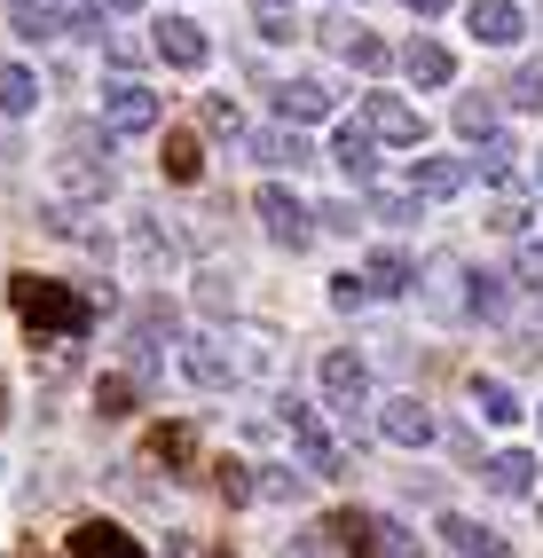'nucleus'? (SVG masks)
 <instances>
[{"mask_svg": "<svg viewBox=\"0 0 543 558\" xmlns=\"http://www.w3.org/2000/svg\"><path fill=\"white\" fill-rule=\"evenodd\" d=\"M9 300H16V315L40 330V339H87L95 330V300L71 291V283H56V276H9Z\"/></svg>", "mask_w": 543, "mask_h": 558, "instance_id": "f257e3e1", "label": "nucleus"}, {"mask_svg": "<svg viewBox=\"0 0 543 558\" xmlns=\"http://www.w3.org/2000/svg\"><path fill=\"white\" fill-rule=\"evenodd\" d=\"M323 535H331L347 558H425V543L402 527V519H386V511H339Z\"/></svg>", "mask_w": 543, "mask_h": 558, "instance_id": "f03ea898", "label": "nucleus"}, {"mask_svg": "<svg viewBox=\"0 0 543 558\" xmlns=\"http://www.w3.org/2000/svg\"><path fill=\"white\" fill-rule=\"evenodd\" d=\"M276 417H283V433H292V449L307 457V472H315V480H339V472H347V449H339L331 433H323V417H315V401H300V393H283V401H276Z\"/></svg>", "mask_w": 543, "mask_h": 558, "instance_id": "7ed1b4c3", "label": "nucleus"}, {"mask_svg": "<svg viewBox=\"0 0 543 558\" xmlns=\"http://www.w3.org/2000/svg\"><path fill=\"white\" fill-rule=\"evenodd\" d=\"M158 126H166V102L142 80H111V87H102V134H158Z\"/></svg>", "mask_w": 543, "mask_h": 558, "instance_id": "20e7f679", "label": "nucleus"}, {"mask_svg": "<svg viewBox=\"0 0 543 558\" xmlns=\"http://www.w3.org/2000/svg\"><path fill=\"white\" fill-rule=\"evenodd\" d=\"M323 409H331L339 425H362V409H371V369L354 354H323Z\"/></svg>", "mask_w": 543, "mask_h": 558, "instance_id": "39448f33", "label": "nucleus"}, {"mask_svg": "<svg viewBox=\"0 0 543 558\" xmlns=\"http://www.w3.org/2000/svg\"><path fill=\"white\" fill-rule=\"evenodd\" d=\"M252 213H261V229H268L276 244H292V252H300V244L315 236V220H307V205H300L292 190H283V181H268V190L252 197Z\"/></svg>", "mask_w": 543, "mask_h": 558, "instance_id": "423d86ee", "label": "nucleus"}, {"mask_svg": "<svg viewBox=\"0 0 543 558\" xmlns=\"http://www.w3.org/2000/svg\"><path fill=\"white\" fill-rule=\"evenodd\" d=\"M150 56H166L173 71H205V63H213V40H205V24H197V16H158Z\"/></svg>", "mask_w": 543, "mask_h": 558, "instance_id": "0eeeda50", "label": "nucleus"}, {"mask_svg": "<svg viewBox=\"0 0 543 558\" xmlns=\"http://www.w3.org/2000/svg\"><path fill=\"white\" fill-rule=\"evenodd\" d=\"M362 134H371V142H410V150H418L425 119H418L402 95H362Z\"/></svg>", "mask_w": 543, "mask_h": 558, "instance_id": "6e6552de", "label": "nucleus"}, {"mask_svg": "<svg viewBox=\"0 0 543 558\" xmlns=\"http://www.w3.org/2000/svg\"><path fill=\"white\" fill-rule=\"evenodd\" d=\"M378 433L394 440V449H433V433H442V425H433V409H425L418 393H402V401L378 409Z\"/></svg>", "mask_w": 543, "mask_h": 558, "instance_id": "1a4fd4ad", "label": "nucleus"}, {"mask_svg": "<svg viewBox=\"0 0 543 558\" xmlns=\"http://www.w3.org/2000/svg\"><path fill=\"white\" fill-rule=\"evenodd\" d=\"M464 32H473L481 48H512L528 32V16H520V0H473V9H464Z\"/></svg>", "mask_w": 543, "mask_h": 558, "instance_id": "9d476101", "label": "nucleus"}, {"mask_svg": "<svg viewBox=\"0 0 543 558\" xmlns=\"http://www.w3.org/2000/svg\"><path fill=\"white\" fill-rule=\"evenodd\" d=\"M71 558H150L126 527H111V519H80L71 527Z\"/></svg>", "mask_w": 543, "mask_h": 558, "instance_id": "9b49d317", "label": "nucleus"}, {"mask_svg": "<svg viewBox=\"0 0 543 558\" xmlns=\"http://www.w3.org/2000/svg\"><path fill=\"white\" fill-rule=\"evenodd\" d=\"M276 110H283V126H315V119H331V87H323V80H283L276 87Z\"/></svg>", "mask_w": 543, "mask_h": 558, "instance_id": "f8f14e48", "label": "nucleus"}, {"mask_svg": "<svg viewBox=\"0 0 543 558\" xmlns=\"http://www.w3.org/2000/svg\"><path fill=\"white\" fill-rule=\"evenodd\" d=\"M181 369H190V386H205V393L237 386V362L221 354V339H190V347H181Z\"/></svg>", "mask_w": 543, "mask_h": 558, "instance_id": "ddd939ff", "label": "nucleus"}, {"mask_svg": "<svg viewBox=\"0 0 543 558\" xmlns=\"http://www.w3.org/2000/svg\"><path fill=\"white\" fill-rule=\"evenodd\" d=\"M464 181H473L464 158H410V197H457Z\"/></svg>", "mask_w": 543, "mask_h": 558, "instance_id": "4468645a", "label": "nucleus"}, {"mask_svg": "<svg viewBox=\"0 0 543 558\" xmlns=\"http://www.w3.org/2000/svg\"><path fill=\"white\" fill-rule=\"evenodd\" d=\"M362 291H371V300H402V291H418L410 252H371V268H362Z\"/></svg>", "mask_w": 543, "mask_h": 558, "instance_id": "2eb2a0df", "label": "nucleus"}, {"mask_svg": "<svg viewBox=\"0 0 543 558\" xmlns=\"http://www.w3.org/2000/svg\"><path fill=\"white\" fill-rule=\"evenodd\" d=\"M442 535H449L457 558H512V543H504L496 527H481V519H457V511H449V519H442Z\"/></svg>", "mask_w": 543, "mask_h": 558, "instance_id": "dca6fc26", "label": "nucleus"}, {"mask_svg": "<svg viewBox=\"0 0 543 558\" xmlns=\"http://www.w3.org/2000/svg\"><path fill=\"white\" fill-rule=\"evenodd\" d=\"M402 71H410L418 87H449V80H457V56H449L442 40H410V48H402Z\"/></svg>", "mask_w": 543, "mask_h": 558, "instance_id": "f3484780", "label": "nucleus"}, {"mask_svg": "<svg viewBox=\"0 0 543 558\" xmlns=\"http://www.w3.org/2000/svg\"><path fill=\"white\" fill-rule=\"evenodd\" d=\"M481 480H488L496 496H535V457L528 449H504V457L481 464Z\"/></svg>", "mask_w": 543, "mask_h": 558, "instance_id": "a211bd4d", "label": "nucleus"}, {"mask_svg": "<svg viewBox=\"0 0 543 558\" xmlns=\"http://www.w3.org/2000/svg\"><path fill=\"white\" fill-rule=\"evenodd\" d=\"M56 181H63L71 197H102V190H111V166H95V158L80 150V142H71V150L56 158Z\"/></svg>", "mask_w": 543, "mask_h": 558, "instance_id": "6ab92c4d", "label": "nucleus"}, {"mask_svg": "<svg viewBox=\"0 0 543 558\" xmlns=\"http://www.w3.org/2000/svg\"><path fill=\"white\" fill-rule=\"evenodd\" d=\"M166 181H181V190H190V181H205V150H197V134H181V126H166Z\"/></svg>", "mask_w": 543, "mask_h": 558, "instance_id": "aec40b11", "label": "nucleus"}, {"mask_svg": "<svg viewBox=\"0 0 543 558\" xmlns=\"http://www.w3.org/2000/svg\"><path fill=\"white\" fill-rule=\"evenodd\" d=\"M323 32H331V40L347 48V63L354 71H386L394 56H386V40H378V32H362V24H323Z\"/></svg>", "mask_w": 543, "mask_h": 558, "instance_id": "412c9836", "label": "nucleus"}, {"mask_svg": "<svg viewBox=\"0 0 543 558\" xmlns=\"http://www.w3.org/2000/svg\"><path fill=\"white\" fill-rule=\"evenodd\" d=\"M331 166H347L354 181H371V173H378V142L362 134V126H339V142H331Z\"/></svg>", "mask_w": 543, "mask_h": 558, "instance_id": "4be33fe9", "label": "nucleus"}, {"mask_svg": "<svg viewBox=\"0 0 543 558\" xmlns=\"http://www.w3.org/2000/svg\"><path fill=\"white\" fill-rule=\"evenodd\" d=\"M150 464L190 472V464H197V433H190V425H158V433H150Z\"/></svg>", "mask_w": 543, "mask_h": 558, "instance_id": "5701e85b", "label": "nucleus"}, {"mask_svg": "<svg viewBox=\"0 0 543 558\" xmlns=\"http://www.w3.org/2000/svg\"><path fill=\"white\" fill-rule=\"evenodd\" d=\"M473 409H481L488 425H520V417H528V409H520V393L504 386V378H473Z\"/></svg>", "mask_w": 543, "mask_h": 558, "instance_id": "b1692460", "label": "nucleus"}, {"mask_svg": "<svg viewBox=\"0 0 543 558\" xmlns=\"http://www.w3.org/2000/svg\"><path fill=\"white\" fill-rule=\"evenodd\" d=\"M9 24H16V40H56L63 32L56 0H9Z\"/></svg>", "mask_w": 543, "mask_h": 558, "instance_id": "393cba45", "label": "nucleus"}, {"mask_svg": "<svg viewBox=\"0 0 543 558\" xmlns=\"http://www.w3.org/2000/svg\"><path fill=\"white\" fill-rule=\"evenodd\" d=\"M252 158H268V166H307L315 150H307L292 126H268V134H252Z\"/></svg>", "mask_w": 543, "mask_h": 558, "instance_id": "a878e982", "label": "nucleus"}, {"mask_svg": "<svg viewBox=\"0 0 543 558\" xmlns=\"http://www.w3.org/2000/svg\"><path fill=\"white\" fill-rule=\"evenodd\" d=\"M464 315L496 323V315H504V276H481V268H464Z\"/></svg>", "mask_w": 543, "mask_h": 558, "instance_id": "bb28decb", "label": "nucleus"}, {"mask_svg": "<svg viewBox=\"0 0 543 558\" xmlns=\"http://www.w3.org/2000/svg\"><path fill=\"white\" fill-rule=\"evenodd\" d=\"M252 496H268V504H300L307 496V480L292 464H261V480H252Z\"/></svg>", "mask_w": 543, "mask_h": 558, "instance_id": "cd10ccee", "label": "nucleus"}, {"mask_svg": "<svg viewBox=\"0 0 543 558\" xmlns=\"http://www.w3.org/2000/svg\"><path fill=\"white\" fill-rule=\"evenodd\" d=\"M32 102H40V80L24 63H0V110H32Z\"/></svg>", "mask_w": 543, "mask_h": 558, "instance_id": "c85d7f7f", "label": "nucleus"}, {"mask_svg": "<svg viewBox=\"0 0 543 558\" xmlns=\"http://www.w3.org/2000/svg\"><path fill=\"white\" fill-rule=\"evenodd\" d=\"M512 158H520V142H512V134H504V126H496V134L481 142V173L496 181V190H504V181H512Z\"/></svg>", "mask_w": 543, "mask_h": 558, "instance_id": "c756f323", "label": "nucleus"}, {"mask_svg": "<svg viewBox=\"0 0 543 558\" xmlns=\"http://www.w3.org/2000/svg\"><path fill=\"white\" fill-rule=\"evenodd\" d=\"M457 134H464V142H488V134H496V102H488V95H464V102H457Z\"/></svg>", "mask_w": 543, "mask_h": 558, "instance_id": "7c9ffc66", "label": "nucleus"}, {"mask_svg": "<svg viewBox=\"0 0 543 558\" xmlns=\"http://www.w3.org/2000/svg\"><path fill=\"white\" fill-rule=\"evenodd\" d=\"M252 24H261V40H292V32H300L292 0H252Z\"/></svg>", "mask_w": 543, "mask_h": 558, "instance_id": "2f4dec72", "label": "nucleus"}, {"mask_svg": "<svg viewBox=\"0 0 543 558\" xmlns=\"http://www.w3.org/2000/svg\"><path fill=\"white\" fill-rule=\"evenodd\" d=\"M488 229H496V236H528V197L496 190V205H488Z\"/></svg>", "mask_w": 543, "mask_h": 558, "instance_id": "473e14b6", "label": "nucleus"}, {"mask_svg": "<svg viewBox=\"0 0 543 558\" xmlns=\"http://www.w3.org/2000/svg\"><path fill=\"white\" fill-rule=\"evenodd\" d=\"M95 409L102 417H134V378H95Z\"/></svg>", "mask_w": 543, "mask_h": 558, "instance_id": "72a5a7b5", "label": "nucleus"}, {"mask_svg": "<svg viewBox=\"0 0 543 558\" xmlns=\"http://www.w3.org/2000/svg\"><path fill=\"white\" fill-rule=\"evenodd\" d=\"M504 95H512L520 110H543V56H535V63H520V71H512V87H504Z\"/></svg>", "mask_w": 543, "mask_h": 558, "instance_id": "f704fd0d", "label": "nucleus"}, {"mask_svg": "<svg viewBox=\"0 0 543 558\" xmlns=\"http://www.w3.org/2000/svg\"><path fill=\"white\" fill-rule=\"evenodd\" d=\"M371 220H394V229H402V220H418V197L410 190H378L371 197Z\"/></svg>", "mask_w": 543, "mask_h": 558, "instance_id": "c9c22d12", "label": "nucleus"}, {"mask_svg": "<svg viewBox=\"0 0 543 558\" xmlns=\"http://www.w3.org/2000/svg\"><path fill=\"white\" fill-rule=\"evenodd\" d=\"M213 488L229 504H252V464H213Z\"/></svg>", "mask_w": 543, "mask_h": 558, "instance_id": "e433bc0d", "label": "nucleus"}, {"mask_svg": "<svg viewBox=\"0 0 543 558\" xmlns=\"http://www.w3.org/2000/svg\"><path fill=\"white\" fill-rule=\"evenodd\" d=\"M205 126H213V134H229V142L244 134V119H237V102H229V95H205Z\"/></svg>", "mask_w": 543, "mask_h": 558, "instance_id": "4c0bfd02", "label": "nucleus"}, {"mask_svg": "<svg viewBox=\"0 0 543 558\" xmlns=\"http://www.w3.org/2000/svg\"><path fill=\"white\" fill-rule=\"evenodd\" d=\"M111 63H119V71H142V63H150V40H134V32H111Z\"/></svg>", "mask_w": 543, "mask_h": 558, "instance_id": "58836bf2", "label": "nucleus"}, {"mask_svg": "<svg viewBox=\"0 0 543 558\" xmlns=\"http://www.w3.org/2000/svg\"><path fill=\"white\" fill-rule=\"evenodd\" d=\"M307 220H315V229H331V236H354V205H339V197H331V205H315Z\"/></svg>", "mask_w": 543, "mask_h": 558, "instance_id": "ea45409f", "label": "nucleus"}, {"mask_svg": "<svg viewBox=\"0 0 543 558\" xmlns=\"http://www.w3.org/2000/svg\"><path fill=\"white\" fill-rule=\"evenodd\" d=\"M331 307H339V315L371 307V291H362V276H331Z\"/></svg>", "mask_w": 543, "mask_h": 558, "instance_id": "a19ab883", "label": "nucleus"}, {"mask_svg": "<svg viewBox=\"0 0 543 558\" xmlns=\"http://www.w3.org/2000/svg\"><path fill=\"white\" fill-rule=\"evenodd\" d=\"M166 558H221L205 535H166Z\"/></svg>", "mask_w": 543, "mask_h": 558, "instance_id": "79ce46f5", "label": "nucleus"}, {"mask_svg": "<svg viewBox=\"0 0 543 558\" xmlns=\"http://www.w3.org/2000/svg\"><path fill=\"white\" fill-rule=\"evenodd\" d=\"M520 283L543 291V244H520Z\"/></svg>", "mask_w": 543, "mask_h": 558, "instance_id": "37998d69", "label": "nucleus"}, {"mask_svg": "<svg viewBox=\"0 0 543 558\" xmlns=\"http://www.w3.org/2000/svg\"><path fill=\"white\" fill-rule=\"evenodd\" d=\"M283 558H323V527H315V535H300V543H283Z\"/></svg>", "mask_w": 543, "mask_h": 558, "instance_id": "c03bdc74", "label": "nucleus"}, {"mask_svg": "<svg viewBox=\"0 0 543 558\" xmlns=\"http://www.w3.org/2000/svg\"><path fill=\"white\" fill-rule=\"evenodd\" d=\"M402 9H418V16H442V9H449V0H402Z\"/></svg>", "mask_w": 543, "mask_h": 558, "instance_id": "a18cd8bd", "label": "nucleus"}, {"mask_svg": "<svg viewBox=\"0 0 543 558\" xmlns=\"http://www.w3.org/2000/svg\"><path fill=\"white\" fill-rule=\"evenodd\" d=\"M528 173H535V190H543V150H535V158H528Z\"/></svg>", "mask_w": 543, "mask_h": 558, "instance_id": "49530a36", "label": "nucleus"}, {"mask_svg": "<svg viewBox=\"0 0 543 558\" xmlns=\"http://www.w3.org/2000/svg\"><path fill=\"white\" fill-rule=\"evenodd\" d=\"M102 9H119V16H126V9H142V0H102Z\"/></svg>", "mask_w": 543, "mask_h": 558, "instance_id": "de8ad7c7", "label": "nucleus"}, {"mask_svg": "<svg viewBox=\"0 0 543 558\" xmlns=\"http://www.w3.org/2000/svg\"><path fill=\"white\" fill-rule=\"evenodd\" d=\"M24 558H40V550H24Z\"/></svg>", "mask_w": 543, "mask_h": 558, "instance_id": "09e8293b", "label": "nucleus"}, {"mask_svg": "<svg viewBox=\"0 0 543 558\" xmlns=\"http://www.w3.org/2000/svg\"><path fill=\"white\" fill-rule=\"evenodd\" d=\"M535 417H543V409H535Z\"/></svg>", "mask_w": 543, "mask_h": 558, "instance_id": "8fccbe9b", "label": "nucleus"}]
</instances>
